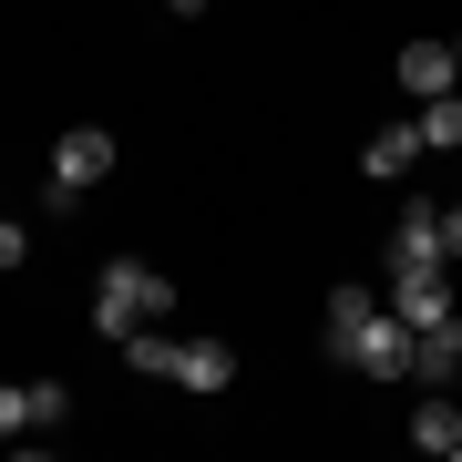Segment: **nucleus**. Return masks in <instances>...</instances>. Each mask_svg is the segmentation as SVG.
<instances>
[{"instance_id": "obj_3", "label": "nucleus", "mask_w": 462, "mask_h": 462, "mask_svg": "<svg viewBox=\"0 0 462 462\" xmlns=\"http://www.w3.org/2000/svg\"><path fill=\"white\" fill-rule=\"evenodd\" d=\"M103 175H114V134H103V124L51 134V185H42V196H51V216H62V206H83Z\"/></svg>"}, {"instance_id": "obj_10", "label": "nucleus", "mask_w": 462, "mask_h": 462, "mask_svg": "<svg viewBox=\"0 0 462 462\" xmlns=\"http://www.w3.org/2000/svg\"><path fill=\"white\" fill-rule=\"evenodd\" d=\"M411 442H421V452H442V462H462V411H452L442 391H431L421 411H411Z\"/></svg>"}, {"instance_id": "obj_6", "label": "nucleus", "mask_w": 462, "mask_h": 462, "mask_svg": "<svg viewBox=\"0 0 462 462\" xmlns=\"http://www.w3.org/2000/svg\"><path fill=\"white\" fill-rule=\"evenodd\" d=\"M391 319H411V339L452 319V267H391Z\"/></svg>"}, {"instance_id": "obj_7", "label": "nucleus", "mask_w": 462, "mask_h": 462, "mask_svg": "<svg viewBox=\"0 0 462 462\" xmlns=\"http://www.w3.org/2000/svg\"><path fill=\"white\" fill-rule=\"evenodd\" d=\"M411 380H421V391H452V380H462V309L431 319V329L411 339Z\"/></svg>"}, {"instance_id": "obj_8", "label": "nucleus", "mask_w": 462, "mask_h": 462, "mask_svg": "<svg viewBox=\"0 0 462 462\" xmlns=\"http://www.w3.org/2000/svg\"><path fill=\"white\" fill-rule=\"evenodd\" d=\"M411 165H421V124H380L370 144H360V175H370V185H401Z\"/></svg>"}, {"instance_id": "obj_2", "label": "nucleus", "mask_w": 462, "mask_h": 462, "mask_svg": "<svg viewBox=\"0 0 462 462\" xmlns=\"http://www.w3.org/2000/svg\"><path fill=\"white\" fill-rule=\"evenodd\" d=\"M329 349H339V370L380 380V391H391V380H411V319H391V298H380V309L360 319V329H339Z\"/></svg>"}, {"instance_id": "obj_12", "label": "nucleus", "mask_w": 462, "mask_h": 462, "mask_svg": "<svg viewBox=\"0 0 462 462\" xmlns=\"http://www.w3.org/2000/svg\"><path fill=\"white\" fill-rule=\"evenodd\" d=\"M114 349H124L134 370H154V380H175V339H165V319H144V329H134V339H114Z\"/></svg>"}, {"instance_id": "obj_5", "label": "nucleus", "mask_w": 462, "mask_h": 462, "mask_svg": "<svg viewBox=\"0 0 462 462\" xmlns=\"http://www.w3.org/2000/svg\"><path fill=\"white\" fill-rule=\"evenodd\" d=\"M401 93H411V103H442L452 83H462V42H442V32H421V42H401Z\"/></svg>"}, {"instance_id": "obj_19", "label": "nucleus", "mask_w": 462, "mask_h": 462, "mask_svg": "<svg viewBox=\"0 0 462 462\" xmlns=\"http://www.w3.org/2000/svg\"><path fill=\"white\" fill-rule=\"evenodd\" d=\"M452 93H462V83H452Z\"/></svg>"}, {"instance_id": "obj_14", "label": "nucleus", "mask_w": 462, "mask_h": 462, "mask_svg": "<svg viewBox=\"0 0 462 462\" xmlns=\"http://www.w3.org/2000/svg\"><path fill=\"white\" fill-rule=\"evenodd\" d=\"M0 442H32V380H0Z\"/></svg>"}, {"instance_id": "obj_16", "label": "nucleus", "mask_w": 462, "mask_h": 462, "mask_svg": "<svg viewBox=\"0 0 462 462\" xmlns=\"http://www.w3.org/2000/svg\"><path fill=\"white\" fill-rule=\"evenodd\" d=\"M32 257V226H21V216H0V267H21Z\"/></svg>"}, {"instance_id": "obj_11", "label": "nucleus", "mask_w": 462, "mask_h": 462, "mask_svg": "<svg viewBox=\"0 0 462 462\" xmlns=\"http://www.w3.org/2000/svg\"><path fill=\"white\" fill-rule=\"evenodd\" d=\"M421 154H462V93H442V103H421Z\"/></svg>"}, {"instance_id": "obj_15", "label": "nucleus", "mask_w": 462, "mask_h": 462, "mask_svg": "<svg viewBox=\"0 0 462 462\" xmlns=\"http://www.w3.org/2000/svg\"><path fill=\"white\" fill-rule=\"evenodd\" d=\"M62 411H72L62 380H32V431H62Z\"/></svg>"}, {"instance_id": "obj_4", "label": "nucleus", "mask_w": 462, "mask_h": 462, "mask_svg": "<svg viewBox=\"0 0 462 462\" xmlns=\"http://www.w3.org/2000/svg\"><path fill=\"white\" fill-rule=\"evenodd\" d=\"M391 267H462L431 196H401V206H391Z\"/></svg>"}, {"instance_id": "obj_1", "label": "nucleus", "mask_w": 462, "mask_h": 462, "mask_svg": "<svg viewBox=\"0 0 462 462\" xmlns=\"http://www.w3.org/2000/svg\"><path fill=\"white\" fill-rule=\"evenodd\" d=\"M165 309H175V278H165V267L114 257V267L93 278V329H103V339H134L144 319H165Z\"/></svg>"}, {"instance_id": "obj_18", "label": "nucleus", "mask_w": 462, "mask_h": 462, "mask_svg": "<svg viewBox=\"0 0 462 462\" xmlns=\"http://www.w3.org/2000/svg\"><path fill=\"white\" fill-rule=\"evenodd\" d=\"M134 11H144V0H134ZM154 11H175V0H154Z\"/></svg>"}, {"instance_id": "obj_13", "label": "nucleus", "mask_w": 462, "mask_h": 462, "mask_svg": "<svg viewBox=\"0 0 462 462\" xmlns=\"http://www.w3.org/2000/svg\"><path fill=\"white\" fill-rule=\"evenodd\" d=\"M370 309H380V288H360V278H349V288H329V339H339V329H360Z\"/></svg>"}, {"instance_id": "obj_9", "label": "nucleus", "mask_w": 462, "mask_h": 462, "mask_svg": "<svg viewBox=\"0 0 462 462\" xmlns=\"http://www.w3.org/2000/svg\"><path fill=\"white\" fill-rule=\"evenodd\" d=\"M236 380V349H216V339H175V391H196V401H216Z\"/></svg>"}, {"instance_id": "obj_17", "label": "nucleus", "mask_w": 462, "mask_h": 462, "mask_svg": "<svg viewBox=\"0 0 462 462\" xmlns=\"http://www.w3.org/2000/svg\"><path fill=\"white\" fill-rule=\"evenodd\" d=\"M442 236H452V257H462V196H452V206H442Z\"/></svg>"}]
</instances>
